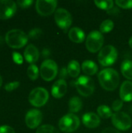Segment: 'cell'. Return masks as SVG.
I'll return each instance as SVG.
<instances>
[{"label":"cell","instance_id":"7c38bea8","mask_svg":"<svg viewBox=\"0 0 132 133\" xmlns=\"http://www.w3.org/2000/svg\"><path fill=\"white\" fill-rule=\"evenodd\" d=\"M43 115L40 111L37 109H31L27 111L25 117V122L28 128L33 129L37 128L42 122Z\"/></svg>","mask_w":132,"mask_h":133},{"label":"cell","instance_id":"2e32d148","mask_svg":"<svg viewBox=\"0 0 132 133\" xmlns=\"http://www.w3.org/2000/svg\"><path fill=\"white\" fill-rule=\"evenodd\" d=\"M23 55H24L25 60L28 63H30V65H31V64H33L36 62H37V60L39 59V57H40V52L37 47H35L33 44H29L26 46V48L24 51Z\"/></svg>","mask_w":132,"mask_h":133},{"label":"cell","instance_id":"603a6c76","mask_svg":"<svg viewBox=\"0 0 132 133\" xmlns=\"http://www.w3.org/2000/svg\"><path fill=\"white\" fill-rule=\"evenodd\" d=\"M97 114L100 116V118H103V119L112 118L114 115L112 112V110L107 105H105V104L100 105L97 108Z\"/></svg>","mask_w":132,"mask_h":133},{"label":"cell","instance_id":"83f0119b","mask_svg":"<svg viewBox=\"0 0 132 133\" xmlns=\"http://www.w3.org/2000/svg\"><path fill=\"white\" fill-rule=\"evenodd\" d=\"M115 3L118 7L122 9H132V0H117Z\"/></svg>","mask_w":132,"mask_h":133},{"label":"cell","instance_id":"ba28073f","mask_svg":"<svg viewBox=\"0 0 132 133\" xmlns=\"http://www.w3.org/2000/svg\"><path fill=\"white\" fill-rule=\"evenodd\" d=\"M49 94L47 90L43 87H37L33 89L29 94V101L30 103L36 107L40 108L44 106L48 101Z\"/></svg>","mask_w":132,"mask_h":133},{"label":"cell","instance_id":"30bf717a","mask_svg":"<svg viewBox=\"0 0 132 133\" xmlns=\"http://www.w3.org/2000/svg\"><path fill=\"white\" fill-rule=\"evenodd\" d=\"M111 122L117 130L121 131L128 130L132 125L131 117L125 112L122 111L115 112L111 118Z\"/></svg>","mask_w":132,"mask_h":133},{"label":"cell","instance_id":"4316f807","mask_svg":"<svg viewBox=\"0 0 132 133\" xmlns=\"http://www.w3.org/2000/svg\"><path fill=\"white\" fill-rule=\"evenodd\" d=\"M36 133H59L58 131L51 125H43L39 126L36 131Z\"/></svg>","mask_w":132,"mask_h":133},{"label":"cell","instance_id":"4fadbf2b","mask_svg":"<svg viewBox=\"0 0 132 133\" xmlns=\"http://www.w3.org/2000/svg\"><path fill=\"white\" fill-rule=\"evenodd\" d=\"M16 11V3L12 0H0V19H7Z\"/></svg>","mask_w":132,"mask_h":133},{"label":"cell","instance_id":"74e56055","mask_svg":"<svg viewBox=\"0 0 132 133\" xmlns=\"http://www.w3.org/2000/svg\"><path fill=\"white\" fill-rule=\"evenodd\" d=\"M119 12H120V10H118L117 8H114V7L113 9H111L110 10L107 11V13L110 14V15H115V14L119 13Z\"/></svg>","mask_w":132,"mask_h":133},{"label":"cell","instance_id":"60d3db41","mask_svg":"<svg viewBox=\"0 0 132 133\" xmlns=\"http://www.w3.org/2000/svg\"><path fill=\"white\" fill-rule=\"evenodd\" d=\"M2 77H1V76H0V87H1V86H2Z\"/></svg>","mask_w":132,"mask_h":133},{"label":"cell","instance_id":"d4e9b609","mask_svg":"<svg viewBox=\"0 0 132 133\" xmlns=\"http://www.w3.org/2000/svg\"><path fill=\"white\" fill-rule=\"evenodd\" d=\"M114 26V23L111 19H105L103 20L100 26V31L102 34H107L110 33Z\"/></svg>","mask_w":132,"mask_h":133},{"label":"cell","instance_id":"d590c367","mask_svg":"<svg viewBox=\"0 0 132 133\" xmlns=\"http://www.w3.org/2000/svg\"><path fill=\"white\" fill-rule=\"evenodd\" d=\"M101 133H121L117 129H113V128H107L103 130Z\"/></svg>","mask_w":132,"mask_h":133},{"label":"cell","instance_id":"f35d334b","mask_svg":"<svg viewBox=\"0 0 132 133\" xmlns=\"http://www.w3.org/2000/svg\"><path fill=\"white\" fill-rule=\"evenodd\" d=\"M128 44H129V46H130V48H132V37L129 39V41H128Z\"/></svg>","mask_w":132,"mask_h":133},{"label":"cell","instance_id":"5bb4252c","mask_svg":"<svg viewBox=\"0 0 132 133\" xmlns=\"http://www.w3.org/2000/svg\"><path fill=\"white\" fill-rule=\"evenodd\" d=\"M68 86L65 79H58L56 81L51 87V95L54 98H61L67 93Z\"/></svg>","mask_w":132,"mask_h":133},{"label":"cell","instance_id":"1f68e13d","mask_svg":"<svg viewBox=\"0 0 132 133\" xmlns=\"http://www.w3.org/2000/svg\"><path fill=\"white\" fill-rule=\"evenodd\" d=\"M12 59H13L14 62L16 63V64H18V65H21L23 62V56L19 53L16 52V51H14L12 53Z\"/></svg>","mask_w":132,"mask_h":133},{"label":"cell","instance_id":"44dd1931","mask_svg":"<svg viewBox=\"0 0 132 133\" xmlns=\"http://www.w3.org/2000/svg\"><path fill=\"white\" fill-rule=\"evenodd\" d=\"M82 108V101L78 97H72L68 101V109L72 113H77Z\"/></svg>","mask_w":132,"mask_h":133},{"label":"cell","instance_id":"ab89813d","mask_svg":"<svg viewBox=\"0 0 132 133\" xmlns=\"http://www.w3.org/2000/svg\"><path fill=\"white\" fill-rule=\"evenodd\" d=\"M2 42H3V38H2V37H1V36H0V46L2 45Z\"/></svg>","mask_w":132,"mask_h":133},{"label":"cell","instance_id":"8992f818","mask_svg":"<svg viewBox=\"0 0 132 133\" xmlns=\"http://www.w3.org/2000/svg\"><path fill=\"white\" fill-rule=\"evenodd\" d=\"M78 93L82 97H89L92 95L95 90L93 80L88 76H81L75 83Z\"/></svg>","mask_w":132,"mask_h":133},{"label":"cell","instance_id":"5b68a950","mask_svg":"<svg viewBox=\"0 0 132 133\" xmlns=\"http://www.w3.org/2000/svg\"><path fill=\"white\" fill-rule=\"evenodd\" d=\"M80 125V119L77 115L69 113L63 116L58 122V127L64 132H73L78 129Z\"/></svg>","mask_w":132,"mask_h":133},{"label":"cell","instance_id":"484cf974","mask_svg":"<svg viewBox=\"0 0 132 133\" xmlns=\"http://www.w3.org/2000/svg\"><path fill=\"white\" fill-rule=\"evenodd\" d=\"M39 69L37 68V66L34 64H31L29 65V67L27 68V76L28 77L31 79V80H36L38 76H39Z\"/></svg>","mask_w":132,"mask_h":133},{"label":"cell","instance_id":"9c48e42d","mask_svg":"<svg viewBox=\"0 0 132 133\" xmlns=\"http://www.w3.org/2000/svg\"><path fill=\"white\" fill-rule=\"evenodd\" d=\"M54 20L59 28L64 31H67L72 23V17L71 13L65 9L59 8L54 12Z\"/></svg>","mask_w":132,"mask_h":133},{"label":"cell","instance_id":"3957f363","mask_svg":"<svg viewBox=\"0 0 132 133\" xmlns=\"http://www.w3.org/2000/svg\"><path fill=\"white\" fill-rule=\"evenodd\" d=\"M117 51L113 45H107L100 51L98 62L103 66H110L115 63L117 59Z\"/></svg>","mask_w":132,"mask_h":133},{"label":"cell","instance_id":"ffe728a7","mask_svg":"<svg viewBox=\"0 0 132 133\" xmlns=\"http://www.w3.org/2000/svg\"><path fill=\"white\" fill-rule=\"evenodd\" d=\"M67 70L68 75L72 78H76L80 74L81 71V66L78 61L76 60H72L68 62L67 66Z\"/></svg>","mask_w":132,"mask_h":133},{"label":"cell","instance_id":"6da1fadb","mask_svg":"<svg viewBox=\"0 0 132 133\" xmlns=\"http://www.w3.org/2000/svg\"><path fill=\"white\" fill-rule=\"evenodd\" d=\"M98 79L100 86L107 91H112L117 88L120 83L118 72L111 68L101 70L98 74Z\"/></svg>","mask_w":132,"mask_h":133},{"label":"cell","instance_id":"8d00e7d4","mask_svg":"<svg viewBox=\"0 0 132 133\" xmlns=\"http://www.w3.org/2000/svg\"><path fill=\"white\" fill-rule=\"evenodd\" d=\"M41 55H42V57H43V58H48V57L50 56V55H51V51H50L48 48H44L43 51H42V52H41Z\"/></svg>","mask_w":132,"mask_h":133},{"label":"cell","instance_id":"d6a6232c","mask_svg":"<svg viewBox=\"0 0 132 133\" xmlns=\"http://www.w3.org/2000/svg\"><path fill=\"white\" fill-rule=\"evenodd\" d=\"M33 2L32 0H19L17 1L16 4L21 8H28L33 4Z\"/></svg>","mask_w":132,"mask_h":133},{"label":"cell","instance_id":"277c9868","mask_svg":"<svg viewBox=\"0 0 132 133\" xmlns=\"http://www.w3.org/2000/svg\"><path fill=\"white\" fill-rule=\"evenodd\" d=\"M103 42V34L99 30H93L86 38V48L89 52L96 53L102 49Z\"/></svg>","mask_w":132,"mask_h":133},{"label":"cell","instance_id":"cb8c5ba5","mask_svg":"<svg viewBox=\"0 0 132 133\" xmlns=\"http://www.w3.org/2000/svg\"><path fill=\"white\" fill-rule=\"evenodd\" d=\"M94 3L99 9H101L103 10H107V11H109L114 7V2L112 0H104V1L96 0L94 1Z\"/></svg>","mask_w":132,"mask_h":133},{"label":"cell","instance_id":"ac0fdd59","mask_svg":"<svg viewBox=\"0 0 132 133\" xmlns=\"http://www.w3.org/2000/svg\"><path fill=\"white\" fill-rule=\"evenodd\" d=\"M68 35L69 39L72 42L76 43V44H80V43L83 42L85 41V39L86 38L84 31L79 27L71 28L68 33Z\"/></svg>","mask_w":132,"mask_h":133},{"label":"cell","instance_id":"f546056e","mask_svg":"<svg viewBox=\"0 0 132 133\" xmlns=\"http://www.w3.org/2000/svg\"><path fill=\"white\" fill-rule=\"evenodd\" d=\"M123 104H124V101L122 100L117 99L112 104V109L115 112H119L121 111V109L122 108V107H123Z\"/></svg>","mask_w":132,"mask_h":133},{"label":"cell","instance_id":"8fae6325","mask_svg":"<svg viewBox=\"0 0 132 133\" xmlns=\"http://www.w3.org/2000/svg\"><path fill=\"white\" fill-rule=\"evenodd\" d=\"M57 5L58 2L55 0H37L35 7L38 14L43 16H47L56 11Z\"/></svg>","mask_w":132,"mask_h":133},{"label":"cell","instance_id":"e0dca14e","mask_svg":"<svg viewBox=\"0 0 132 133\" xmlns=\"http://www.w3.org/2000/svg\"><path fill=\"white\" fill-rule=\"evenodd\" d=\"M120 99L125 102L132 101V82L127 80L123 82L120 88Z\"/></svg>","mask_w":132,"mask_h":133},{"label":"cell","instance_id":"e575fe53","mask_svg":"<svg viewBox=\"0 0 132 133\" xmlns=\"http://www.w3.org/2000/svg\"><path fill=\"white\" fill-rule=\"evenodd\" d=\"M67 75H68L67 68H65V67L62 68L61 72H60V78H61V79H65L67 77Z\"/></svg>","mask_w":132,"mask_h":133},{"label":"cell","instance_id":"f1b7e54d","mask_svg":"<svg viewBox=\"0 0 132 133\" xmlns=\"http://www.w3.org/2000/svg\"><path fill=\"white\" fill-rule=\"evenodd\" d=\"M42 34V30L40 28H34L30 30L28 34V37L30 39H37Z\"/></svg>","mask_w":132,"mask_h":133},{"label":"cell","instance_id":"836d02e7","mask_svg":"<svg viewBox=\"0 0 132 133\" xmlns=\"http://www.w3.org/2000/svg\"><path fill=\"white\" fill-rule=\"evenodd\" d=\"M0 133H15V131L9 125H2L0 126Z\"/></svg>","mask_w":132,"mask_h":133},{"label":"cell","instance_id":"52a82bcc","mask_svg":"<svg viewBox=\"0 0 132 133\" xmlns=\"http://www.w3.org/2000/svg\"><path fill=\"white\" fill-rule=\"evenodd\" d=\"M58 65L52 59L44 60L40 68V74L42 79L47 82L53 80L58 75Z\"/></svg>","mask_w":132,"mask_h":133},{"label":"cell","instance_id":"4dcf8cb0","mask_svg":"<svg viewBox=\"0 0 132 133\" xmlns=\"http://www.w3.org/2000/svg\"><path fill=\"white\" fill-rule=\"evenodd\" d=\"M19 82L14 81V82H11V83L5 84L4 88L6 91H12V90L17 89L19 87Z\"/></svg>","mask_w":132,"mask_h":133},{"label":"cell","instance_id":"d6986e66","mask_svg":"<svg viewBox=\"0 0 132 133\" xmlns=\"http://www.w3.org/2000/svg\"><path fill=\"white\" fill-rule=\"evenodd\" d=\"M82 70L87 76H93L98 72V66L92 60H85L82 64Z\"/></svg>","mask_w":132,"mask_h":133},{"label":"cell","instance_id":"7a4b0ae2","mask_svg":"<svg viewBox=\"0 0 132 133\" xmlns=\"http://www.w3.org/2000/svg\"><path fill=\"white\" fill-rule=\"evenodd\" d=\"M28 39V35L19 29L10 30L5 36V41L7 45L12 48H23L26 44Z\"/></svg>","mask_w":132,"mask_h":133},{"label":"cell","instance_id":"7402d4cb","mask_svg":"<svg viewBox=\"0 0 132 133\" xmlns=\"http://www.w3.org/2000/svg\"><path fill=\"white\" fill-rule=\"evenodd\" d=\"M121 71L122 75L129 81L132 80V61L124 60L121 65Z\"/></svg>","mask_w":132,"mask_h":133},{"label":"cell","instance_id":"9a60e30c","mask_svg":"<svg viewBox=\"0 0 132 133\" xmlns=\"http://www.w3.org/2000/svg\"><path fill=\"white\" fill-rule=\"evenodd\" d=\"M82 123L89 129H94L99 126L100 123V118L96 113L88 112L82 116Z\"/></svg>","mask_w":132,"mask_h":133}]
</instances>
